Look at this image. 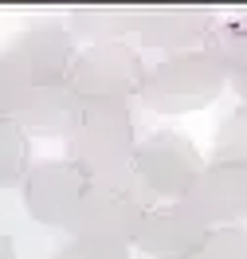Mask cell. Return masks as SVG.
Masks as SVG:
<instances>
[{"mask_svg": "<svg viewBox=\"0 0 247 259\" xmlns=\"http://www.w3.org/2000/svg\"><path fill=\"white\" fill-rule=\"evenodd\" d=\"M51 259H130V247H122V243H102V240H71Z\"/></svg>", "mask_w": 247, "mask_h": 259, "instance_id": "cell-17", "label": "cell"}, {"mask_svg": "<svg viewBox=\"0 0 247 259\" xmlns=\"http://www.w3.org/2000/svg\"><path fill=\"white\" fill-rule=\"evenodd\" d=\"M181 204L192 208L208 228L239 224L247 216V165L208 161Z\"/></svg>", "mask_w": 247, "mask_h": 259, "instance_id": "cell-8", "label": "cell"}, {"mask_svg": "<svg viewBox=\"0 0 247 259\" xmlns=\"http://www.w3.org/2000/svg\"><path fill=\"white\" fill-rule=\"evenodd\" d=\"M20 189H24V208L35 224L63 228L90 185L79 173V165H71L67 157H55V161H32Z\"/></svg>", "mask_w": 247, "mask_h": 259, "instance_id": "cell-6", "label": "cell"}, {"mask_svg": "<svg viewBox=\"0 0 247 259\" xmlns=\"http://www.w3.org/2000/svg\"><path fill=\"white\" fill-rule=\"evenodd\" d=\"M212 228L200 220L192 208H184L181 200L177 204H153V208L141 216V228L133 236V247H141L145 255L153 259H188L196 251L204 236Z\"/></svg>", "mask_w": 247, "mask_h": 259, "instance_id": "cell-10", "label": "cell"}, {"mask_svg": "<svg viewBox=\"0 0 247 259\" xmlns=\"http://www.w3.org/2000/svg\"><path fill=\"white\" fill-rule=\"evenodd\" d=\"M224 87H228V75L204 51H188V55H169L149 67L137 98L153 114H196L212 106L224 95Z\"/></svg>", "mask_w": 247, "mask_h": 259, "instance_id": "cell-2", "label": "cell"}, {"mask_svg": "<svg viewBox=\"0 0 247 259\" xmlns=\"http://www.w3.org/2000/svg\"><path fill=\"white\" fill-rule=\"evenodd\" d=\"M145 212H149L145 204H137V200L126 196V193L86 189L82 200H79V208L71 212V220L63 224V232L71 240H102V243H122V247H130Z\"/></svg>", "mask_w": 247, "mask_h": 259, "instance_id": "cell-7", "label": "cell"}, {"mask_svg": "<svg viewBox=\"0 0 247 259\" xmlns=\"http://www.w3.org/2000/svg\"><path fill=\"white\" fill-rule=\"evenodd\" d=\"M28 169H32V138L12 118H0V189L24 185Z\"/></svg>", "mask_w": 247, "mask_h": 259, "instance_id": "cell-14", "label": "cell"}, {"mask_svg": "<svg viewBox=\"0 0 247 259\" xmlns=\"http://www.w3.org/2000/svg\"><path fill=\"white\" fill-rule=\"evenodd\" d=\"M212 161L224 165H247V106L239 102L235 110L220 122L212 142Z\"/></svg>", "mask_w": 247, "mask_h": 259, "instance_id": "cell-15", "label": "cell"}, {"mask_svg": "<svg viewBox=\"0 0 247 259\" xmlns=\"http://www.w3.org/2000/svg\"><path fill=\"white\" fill-rule=\"evenodd\" d=\"M79 102L71 82H28L20 91L16 106H12V122H16L28 138L43 134V138H67L75 118H79Z\"/></svg>", "mask_w": 247, "mask_h": 259, "instance_id": "cell-11", "label": "cell"}, {"mask_svg": "<svg viewBox=\"0 0 247 259\" xmlns=\"http://www.w3.org/2000/svg\"><path fill=\"white\" fill-rule=\"evenodd\" d=\"M0 259H16V247H12V240L0 232Z\"/></svg>", "mask_w": 247, "mask_h": 259, "instance_id": "cell-20", "label": "cell"}, {"mask_svg": "<svg viewBox=\"0 0 247 259\" xmlns=\"http://www.w3.org/2000/svg\"><path fill=\"white\" fill-rule=\"evenodd\" d=\"M0 55L16 67V75L24 82H63L71 75L75 55H79V44L67 32V24L43 20V24H32L20 35H12Z\"/></svg>", "mask_w": 247, "mask_h": 259, "instance_id": "cell-5", "label": "cell"}, {"mask_svg": "<svg viewBox=\"0 0 247 259\" xmlns=\"http://www.w3.org/2000/svg\"><path fill=\"white\" fill-rule=\"evenodd\" d=\"M141 8L130 4H79L67 12V32L75 35V44L86 39V48L94 44H126V35H137Z\"/></svg>", "mask_w": 247, "mask_h": 259, "instance_id": "cell-12", "label": "cell"}, {"mask_svg": "<svg viewBox=\"0 0 247 259\" xmlns=\"http://www.w3.org/2000/svg\"><path fill=\"white\" fill-rule=\"evenodd\" d=\"M200 169H204V157L192 146V138L181 134V130H157L145 142H137V149H133V173L165 204L184 200L192 181L200 177Z\"/></svg>", "mask_w": 247, "mask_h": 259, "instance_id": "cell-3", "label": "cell"}, {"mask_svg": "<svg viewBox=\"0 0 247 259\" xmlns=\"http://www.w3.org/2000/svg\"><path fill=\"white\" fill-rule=\"evenodd\" d=\"M145 59L133 44H94V48H82L71 63L67 82L75 87L79 98H130L141 95V82H145Z\"/></svg>", "mask_w": 247, "mask_h": 259, "instance_id": "cell-4", "label": "cell"}, {"mask_svg": "<svg viewBox=\"0 0 247 259\" xmlns=\"http://www.w3.org/2000/svg\"><path fill=\"white\" fill-rule=\"evenodd\" d=\"M231 87H235V95H239V102L247 106V71H243V75H235V79H231Z\"/></svg>", "mask_w": 247, "mask_h": 259, "instance_id": "cell-19", "label": "cell"}, {"mask_svg": "<svg viewBox=\"0 0 247 259\" xmlns=\"http://www.w3.org/2000/svg\"><path fill=\"white\" fill-rule=\"evenodd\" d=\"M216 20L220 16L212 8H196V4H153V8H141L137 39L149 51L188 55V51H200Z\"/></svg>", "mask_w": 247, "mask_h": 259, "instance_id": "cell-9", "label": "cell"}, {"mask_svg": "<svg viewBox=\"0 0 247 259\" xmlns=\"http://www.w3.org/2000/svg\"><path fill=\"white\" fill-rule=\"evenodd\" d=\"M200 51H204V55L228 75V79L243 75V71H247V16L216 20L212 32L204 35Z\"/></svg>", "mask_w": 247, "mask_h": 259, "instance_id": "cell-13", "label": "cell"}, {"mask_svg": "<svg viewBox=\"0 0 247 259\" xmlns=\"http://www.w3.org/2000/svg\"><path fill=\"white\" fill-rule=\"evenodd\" d=\"M67 161L79 165L90 189H110L126 193L137 204L153 208L157 196L145 189V181L133 173V149H137V130L133 110L122 98H82L79 118L71 134L63 138Z\"/></svg>", "mask_w": 247, "mask_h": 259, "instance_id": "cell-1", "label": "cell"}, {"mask_svg": "<svg viewBox=\"0 0 247 259\" xmlns=\"http://www.w3.org/2000/svg\"><path fill=\"white\" fill-rule=\"evenodd\" d=\"M188 259H247V228L239 224L212 228Z\"/></svg>", "mask_w": 247, "mask_h": 259, "instance_id": "cell-16", "label": "cell"}, {"mask_svg": "<svg viewBox=\"0 0 247 259\" xmlns=\"http://www.w3.org/2000/svg\"><path fill=\"white\" fill-rule=\"evenodd\" d=\"M24 87H28V82L16 75V67L0 55V118H12V106H16V98H20Z\"/></svg>", "mask_w": 247, "mask_h": 259, "instance_id": "cell-18", "label": "cell"}]
</instances>
